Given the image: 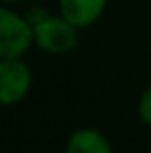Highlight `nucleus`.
I'll return each instance as SVG.
<instances>
[{
	"instance_id": "obj_3",
	"label": "nucleus",
	"mask_w": 151,
	"mask_h": 153,
	"mask_svg": "<svg viewBox=\"0 0 151 153\" xmlns=\"http://www.w3.org/2000/svg\"><path fill=\"white\" fill-rule=\"evenodd\" d=\"M29 70L19 60L0 62V103H16L29 89Z\"/></svg>"
},
{
	"instance_id": "obj_1",
	"label": "nucleus",
	"mask_w": 151,
	"mask_h": 153,
	"mask_svg": "<svg viewBox=\"0 0 151 153\" xmlns=\"http://www.w3.org/2000/svg\"><path fill=\"white\" fill-rule=\"evenodd\" d=\"M33 39V29L23 18L0 8V58L16 60L27 51Z\"/></svg>"
},
{
	"instance_id": "obj_6",
	"label": "nucleus",
	"mask_w": 151,
	"mask_h": 153,
	"mask_svg": "<svg viewBox=\"0 0 151 153\" xmlns=\"http://www.w3.org/2000/svg\"><path fill=\"white\" fill-rule=\"evenodd\" d=\"M140 114L151 126V87L144 93V97H141V101H140Z\"/></svg>"
},
{
	"instance_id": "obj_5",
	"label": "nucleus",
	"mask_w": 151,
	"mask_h": 153,
	"mask_svg": "<svg viewBox=\"0 0 151 153\" xmlns=\"http://www.w3.org/2000/svg\"><path fill=\"white\" fill-rule=\"evenodd\" d=\"M68 153H110V146L99 132L79 130L70 138Z\"/></svg>"
},
{
	"instance_id": "obj_7",
	"label": "nucleus",
	"mask_w": 151,
	"mask_h": 153,
	"mask_svg": "<svg viewBox=\"0 0 151 153\" xmlns=\"http://www.w3.org/2000/svg\"><path fill=\"white\" fill-rule=\"evenodd\" d=\"M47 18H49V14H47L45 10H41V8H35V10H31L29 14H27V19H25V22L31 25V29H35V27L41 25V23L45 22Z\"/></svg>"
},
{
	"instance_id": "obj_4",
	"label": "nucleus",
	"mask_w": 151,
	"mask_h": 153,
	"mask_svg": "<svg viewBox=\"0 0 151 153\" xmlns=\"http://www.w3.org/2000/svg\"><path fill=\"white\" fill-rule=\"evenodd\" d=\"M105 0H60L62 18L74 27H83L93 23L101 16Z\"/></svg>"
},
{
	"instance_id": "obj_2",
	"label": "nucleus",
	"mask_w": 151,
	"mask_h": 153,
	"mask_svg": "<svg viewBox=\"0 0 151 153\" xmlns=\"http://www.w3.org/2000/svg\"><path fill=\"white\" fill-rule=\"evenodd\" d=\"M33 35L37 39V45L49 52H66L74 49L78 41L72 23H68L64 18H50V16L41 25L35 27Z\"/></svg>"
}]
</instances>
